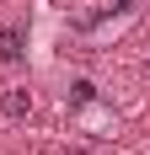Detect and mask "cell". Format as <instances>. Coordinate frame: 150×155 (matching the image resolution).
Here are the masks:
<instances>
[{"mask_svg": "<svg viewBox=\"0 0 150 155\" xmlns=\"http://www.w3.org/2000/svg\"><path fill=\"white\" fill-rule=\"evenodd\" d=\"M22 59H27V32L0 27V64H22Z\"/></svg>", "mask_w": 150, "mask_h": 155, "instance_id": "6da1fadb", "label": "cell"}, {"mask_svg": "<svg viewBox=\"0 0 150 155\" xmlns=\"http://www.w3.org/2000/svg\"><path fill=\"white\" fill-rule=\"evenodd\" d=\"M0 112L5 118H32V91L27 86H11V91L0 96Z\"/></svg>", "mask_w": 150, "mask_h": 155, "instance_id": "7a4b0ae2", "label": "cell"}, {"mask_svg": "<svg viewBox=\"0 0 150 155\" xmlns=\"http://www.w3.org/2000/svg\"><path fill=\"white\" fill-rule=\"evenodd\" d=\"M145 75H150V64H145Z\"/></svg>", "mask_w": 150, "mask_h": 155, "instance_id": "3957f363", "label": "cell"}]
</instances>
